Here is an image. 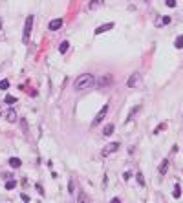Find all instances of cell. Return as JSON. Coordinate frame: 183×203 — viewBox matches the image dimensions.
<instances>
[{"instance_id": "obj_28", "label": "cell", "mask_w": 183, "mask_h": 203, "mask_svg": "<svg viewBox=\"0 0 183 203\" xmlns=\"http://www.w3.org/2000/svg\"><path fill=\"white\" fill-rule=\"evenodd\" d=\"M79 201H88V196H84V194H81V198H79Z\"/></svg>"}, {"instance_id": "obj_1", "label": "cell", "mask_w": 183, "mask_h": 203, "mask_svg": "<svg viewBox=\"0 0 183 203\" xmlns=\"http://www.w3.org/2000/svg\"><path fill=\"white\" fill-rule=\"evenodd\" d=\"M93 84H95V77H93L92 73H82V75H79L75 81H73V88H75L77 92H82V90H86V88H92Z\"/></svg>"}, {"instance_id": "obj_27", "label": "cell", "mask_w": 183, "mask_h": 203, "mask_svg": "<svg viewBox=\"0 0 183 203\" xmlns=\"http://www.w3.org/2000/svg\"><path fill=\"white\" fill-rule=\"evenodd\" d=\"M20 200L22 201H29V196L28 194H20Z\"/></svg>"}, {"instance_id": "obj_29", "label": "cell", "mask_w": 183, "mask_h": 203, "mask_svg": "<svg viewBox=\"0 0 183 203\" xmlns=\"http://www.w3.org/2000/svg\"><path fill=\"white\" fill-rule=\"evenodd\" d=\"M0 29H2V17H0Z\"/></svg>"}, {"instance_id": "obj_7", "label": "cell", "mask_w": 183, "mask_h": 203, "mask_svg": "<svg viewBox=\"0 0 183 203\" xmlns=\"http://www.w3.org/2000/svg\"><path fill=\"white\" fill-rule=\"evenodd\" d=\"M110 82H112V75H103L101 79H99L97 86H99V88H105V86H108Z\"/></svg>"}, {"instance_id": "obj_23", "label": "cell", "mask_w": 183, "mask_h": 203, "mask_svg": "<svg viewBox=\"0 0 183 203\" xmlns=\"http://www.w3.org/2000/svg\"><path fill=\"white\" fill-rule=\"evenodd\" d=\"M165 126H167V123H161V125H159V126H157L156 130H154V134H159V132H161V130H163V128H165Z\"/></svg>"}, {"instance_id": "obj_14", "label": "cell", "mask_w": 183, "mask_h": 203, "mask_svg": "<svg viewBox=\"0 0 183 203\" xmlns=\"http://www.w3.org/2000/svg\"><path fill=\"white\" fill-rule=\"evenodd\" d=\"M20 126H22V134L24 136H28V123H26V119H24V117H20Z\"/></svg>"}, {"instance_id": "obj_12", "label": "cell", "mask_w": 183, "mask_h": 203, "mask_svg": "<svg viewBox=\"0 0 183 203\" xmlns=\"http://www.w3.org/2000/svg\"><path fill=\"white\" fill-rule=\"evenodd\" d=\"M167 168H169V161H163L161 165H159V176H165V172H167Z\"/></svg>"}, {"instance_id": "obj_13", "label": "cell", "mask_w": 183, "mask_h": 203, "mask_svg": "<svg viewBox=\"0 0 183 203\" xmlns=\"http://www.w3.org/2000/svg\"><path fill=\"white\" fill-rule=\"evenodd\" d=\"M68 48H70V42L64 40V42H61V46H59V51H61V53H66Z\"/></svg>"}, {"instance_id": "obj_2", "label": "cell", "mask_w": 183, "mask_h": 203, "mask_svg": "<svg viewBox=\"0 0 183 203\" xmlns=\"http://www.w3.org/2000/svg\"><path fill=\"white\" fill-rule=\"evenodd\" d=\"M33 29V15H28L26 17V24H24V35H22V42L28 44L29 42V33Z\"/></svg>"}, {"instance_id": "obj_30", "label": "cell", "mask_w": 183, "mask_h": 203, "mask_svg": "<svg viewBox=\"0 0 183 203\" xmlns=\"http://www.w3.org/2000/svg\"><path fill=\"white\" fill-rule=\"evenodd\" d=\"M145 2H150V0H145Z\"/></svg>"}, {"instance_id": "obj_3", "label": "cell", "mask_w": 183, "mask_h": 203, "mask_svg": "<svg viewBox=\"0 0 183 203\" xmlns=\"http://www.w3.org/2000/svg\"><path fill=\"white\" fill-rule=\"evenodd\" d=\"M106 113H108V105H105V106H103V108H101V110H99V112H97V115H95V119H93V121H92V126H97V125H99V123H103V119H105V117H106Z\"/></svg>"}, {"instance_id": "obj_11", "label": "cell", "mask_w": 183, "mask_h": 203, "mask_svg": "<svg viewBox=\"0 0 183 203\" xmlns=\"http://www.w3.org/2000/svg\"><path fill=\"white\" fill-rule=\"evenodd\" d=\"M9 165H11L13 168H18V167L22 165V161L18 159V157H11V159H9Z\"/></svg>"}, {"instance_id": "obj_8", "label": "cell", "mask_w": 183, "mask_h": 203, "mask_svg": "<svg viewBox=\"0 0 183 203\" xmlns=\"http://www.w3.org/2000/svg\"><path fill=\"white\" fill-rule=\"evenodd\" d=\"M112 28H113V22L103 24V26H99V28L95 29V35H101V33H105V31H108V29H112Z\"/></svg>"}, {"instance_id": "obj_10", "label": "cell", "mask_w": 183, "mask_h": 203, "mask_svg": "<svg viewBox=\"0 0 183 203\" xmlns=\"http://www.w3.org/2000/svg\"><path fill=\"white\" fill-rule=\"evenodd\" d=\"M103 4H105V0H92V2L88 4V7H90V9H97V7H101Z\"/></svg>"}, {"instance_id": "obj_25", "label": "cell", "mask_w": 183, "mask_h": 203, "mask_svg": "<svg viewBox=\"0 0 183 203\" xmlns=\"http://www.w3.org/2000/svg\"><path fill=\"white\" fill-rule=\"evenodd\" d=\"M167 6H169V7H176V0H167Z\"/></svg>"}, {"instance_id": "obj_24", "label": "cell", "mask_w": 183, "mask_h": 203, "mask_svg": "<svg viewBox=\"0 0 183 203\" xmlns=\"http://www.w3.org/2000/svg\"><path fill=\"white\" fill-rule=\"evenodd\" d=\"M169 22H170L169 17H163V18H159V22H157V24H169Z\"/></svg>"}, {"instance_id": "obj_15", "label": "cell", "mask_w": 183, "mask_h": 203, "mask_svg": "<svg viewBox=\"0 0 183 203\" xmlns=\"http://www.w3.org/2000/svg\"><path fill=\"white\" fill-rule=\"evenodd\" d=\"M68 189H70L68 192H70L72 196L75 194V181H73V177H70V183H68Z\"/></svg>"}, {"instance_id": "obj_26", "label": "cell", "mask_w": 183, "mask_h": 203, "mask_svg": "<svg viewBox=\"0 0 183 203\" xmlns=\"http://www.w3.org/2000/svg\"><path fill=\"white\" fill-rule=\"evenodd\" d=\"M37 190H38V194H41V196H44V190H42V185H38V183H37Z\"/></svg>"}, {"instance_id": "obj_18", "label": "cell", "mask_w": 183, "mask_h": 203, "mask_svg": "<svg viewBox=\"0 0 183 203\" xmlns=\"http://www.w3.org/2000/svg\"><path fill=\"white\" fill-rule=\"evenodd\" d=\"M15 187H17V181H15V179H9V181L6 183V189H7V190H13Z\"/></svg>"}, {"instance_id": "obj_16", "label": "cell", "mask_w": 183, "mask_h": 203, "mask_svg": "<svg viewBox=\"0 0 183 203\" xmlns=\"http://www.w3.org/2000/svg\"><path fill=\"white\" fill-rule=\"evenodd\" d=\"M103 134H105V136H112V134H113V125H112V123L105 126V130H103Z\"/></svg>"}, {"instance_id": "obj_6", "label": "cell", "mask_w": 183, "mask_h": 203, "mask_svg": "<svg viewBox=\"0 0 183 203\" xmlns=\"http://www.w3.org/2000/svg\"><path fill=\"white\" fill-rule=\"evenodd\" d=\"M62 22H64L62 18H55V20L49 22V26H48V28L51 29V31H57V29H61V28H62Z\"/></svg>"}, {"instance_id": "obj_19", "label": "cell", "mask_w": 183, "mask_h": 203, "mask_svg": "<svg viewBox=\"0 0 183 203\" xmlns=\"http://www.w3.org/2000/svg\"><path fill=\"white\" fill-rule=\"evenodd\" d=\"M172 196H174V198H180V196H181V187H180V185L174 187V190H172Z\"/></svg>"}, {"instance_id": "obj_9", "label": "cell", "mask_w": 183, "mask_h": 203, "mask_svg": "<svg viewBox=\"0 0 183 203\" xmlns=\"http://www.w3.org/2000/svg\"><path fill=\"white\" fill-rule=\"evenodd\" d=\"M6 119H7L9 123H15V121H17V112H15L13 108H11V110H7V112H6Z\"/></svg>"}, {"instance_id": "obj_5", "label": "cell", "mask_w": 183, "mask_h": 203, "mask_svg": "<svg viewBox=\"0 0 183 203\" xmlns=\"http://www.w3.org/2000/svg\"><path fill=\"white\" fill-rule=\"evenodd\" d=\"M119 146H121L119 143H110V145H106L105 148H103V152H101V154H103V156L106 157V156L113 154V152H117V150H119Z\"/></svg>"}, {"instance_id": "obj_21", "label": "cell", "mask_w": 183, "mask_h": 203, "mask_svg": "<svg viewBox=\"0 0 183 203\" xmlns=\"http://www.w3.org/2000/svg\"><path fill=\"white\" fill-rule=\"evenodd\" d=\"M7 86H9V81H0V90H7Z\"/></svg>"}, {"instance_id": "obj_17", "label": "cell", "mask_w": 183, "mask_h": 203, "mask_svg": "<svg viewBox=\"0 0 183 203\" xmlns=\"http://www.w3.org/2000/svg\"><path fill=\"white\" fill-rule=\"evenodd\" d=\"M4 103H6V105H9V106H13L15 103H17V97H13V95H7L6 99H4Z\"/></svg>"}, {"instance_id": "obj_20", "label": "cell", "mask_w": 183, "mask_h": 203, "mask_svg": "<svg viewBox=\"0 0 183 203\" xmlns=\"http://www.w3.org/2000/svg\"><path fill=\"white\" fill-rule=\"evenodd\" d=\"M174 46H176L178 49H181V48H183V37H178V38H176V42H174Z\"/></svg>"}, {"instance_id": "obj_22", "label": "cell", "mask_w": 183, "mask_h": 203, "mask_svg": "<svg viewBox=\"0 0 183 203\" xmlns=\"http://www.w3.org/2000/svg\"><path fill=\"white\" fill-rule=\"evenodd\" d=\"M137 181H139V185H141V187L145 185V179H143V174H141V172H137Z\"/></svg>"}, {"instance_id": "obj_4", "label": "cell", "mask_w": 183, "mask_h": 203, "mask_svg": "<svg viewBox=\"0 0 183 203\" xmlns=\"http://www.w3.org/2000/svg\"><path fill=\"white\" fill-rule=\"evenodd\" d=\"M141 84V73H132L130 75V79H128V82H126V86L128 88H136V86H139Z\"/></svg>"}]
</instances>
